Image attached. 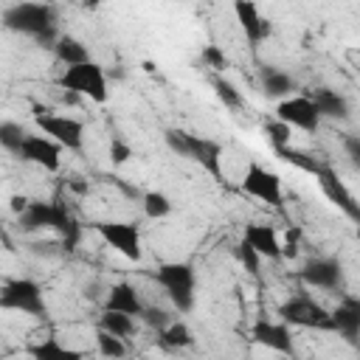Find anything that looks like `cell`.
<instances>
[{
    "instance_id": "6da1fadb",
    "label": "cell",
    "mask_w": 360,
    "mask_h": 360,
    "mask_svg": "<svg viewBox=\"0 0 360 360\" xmlns=\"http://www.w3.org/2000/svg\"><path fill=\"white\" fill-rule=\"evenodd\" d=\"M22 231H53L62 239L65 250H76L82 239V225L70 214V208L59 200H28V205L17 217Z\"/></svg>"
},
{
    "instance_id": "7a4b0ae2",
    "label": "cell",
    "mask_w": 360,
    "mask_h": 360,
    "mask_svg": "<svg viewBox=\"0 0 360 360\" xmlns=\"http://www.w3.org/2000/svg\"><path fill=\"white\" fill-rule=\"evenodd\" d=\"M3 22L14 34H25V37L37 39L42 48H53L59 39L56 37V11L48 3H31V0L14 3L6 8Z\"/></svg>"
},
{
    "instance_id": "3957f363",
    "label": "cell",
    "mask_w": 360,
    "mask_h": 360,
    "mask_svg": "<svg viewBox=\"0 0 360 360\" xmlns=\"http://www.w3.org/2000/svg\"><path fill=\"white\" fill-rule=\"evenodd\" d=\"M163 138H166V146L174 155L200 163L208 174L222 180V146L214 138H200V135H191L186 129H169Z\"/></svg>"
},
{
    "instance_id": "277c9868",
    "label": "cell",
    "mask_w": 360,
    "mask_h": 360,
    "mask_svg": "<svg viewBox=\"0 0 360 360\" xmlns=\"http://www.w3.org/2000/svg\"><path fill=\"white\" fill-rule=\"evenodd\" d=\"M56 84L68 93H76V96H87L98 104H104L110 98V90H107V73L98 62H82V65H70L65 68V73L56 79Z\"/></svg>"
},
{
    "instance_id": "5b68a950",
    "label": "cell",
    "mask_w": 360,
    "mask_h": 360,
    "mask_svg": "<svg viewBox=\"0 0 360 360\" xmlns=\"http://www.w3.org/2000/svg\"><path fill=\"white\" fill-rule=\"evenodd\" d=\"M155 281L166 290L169 301L174 304V309L180 312H188L194 307V267L186 264V262H166L158 267L155 273Z\"/></svg>"
},
{
    "instance_id": "8992f818",
    "label": "cell",
    "mask_w": 360,
    "mask_h": 360,
    "mask_svg": "<svg viewBox=\"0 0 360 360\" xmlns=\"http://www.w3.org/2000/svg\"><path fill=\"white\" fill-rule=\"evenodd\" d=\"M34 121H37L39 132L53 138L62 149L82 152V146H84V127H82V121H76L70 115H56L53 110H45L39 104H34Z\"/></svg>"
},
{
    "instance_id": "52a82bcc",
    "label": "cell",
    "mask_w": 360,
    "mask_h": 360,
    "mask_svg": "<svg viewBox=\"0 0 360 360\" xmlns=\"http://www.w3.org/2000/svg\"><path fill=\"white\" fill-rule=\"evenodd\" d=\"M0 307L22 312V315H34V318H45V312H48L42 287L31 278H8L0 290Z\"/></svg>"
},
{
    "instance_id": "ba28073f",
    "label": "cell",
    "mask_w": 360,
    "mask_h": 360,
    "mask_svg": "<svg viewBox=\"0 0 360 360\" xmlns=\"http://www.w3.org/2000/svg\"><path fill=\"white\" fill-rule=\"evenodd\" d=\"M278 318L287 321L290 326H304V329H323L332 332V309H326L321 301L309 295H295L278 307Z\"/></svg>"
},
{
    "instance_id": "9c48e42d",
    "label": "cell",
    "mask_w": 360,
    "mask_h": 360,
    "mask_svg": "<svg viewBox=\"0 0 360 360\" xmlns=\"http://www.w3.org/2000/svg\"><path fill=\"white\" fill-rule=\"evenodd\" d=\"M96 231H98V236L115 253H121L129 262H141L143 250H141V231H138V225L112 219V222H96Z\"/></svg>"
},
{
    "instance_id": "30bf717a",
    "label": "cell",
    "mask_w": 360,
    "mask_h": 360,
    "mask_svg": "<svg viewBox=\"0 0 360 360\" xmlns=\"http://www.w3.org/2000/svg\"><path fill=\"white\" fill-rule=\"evenodd\" d=\"M315 180H318L321 191L326 194V200H329L332 205H338V211H343V214L357 225V231H360V202H357V200L352 197V191L343 186V180L338 177V172H335L332 166L321 163V169L315 172Z\"/></svg>"
},
{
    "instance_id": "8fae6325",
    "label": "cell",
    "mask_w": 360,
    "mask_h": 360,
    "mask_svg": "<svg viewBox=\"0 0 360 360\" xmlns=\"http://www.w3.org/2000/svg\"><path fill=\"white\" fill-rule=\"evenodd\" d=\"M242 191L248 197H256V200H262L267 205H276V208L284 200V194H281V177L276 172L259 166V163H250L248 166V172L242 177Z\"/></svg>"
},
{
    "instance_id": "7c38bea8",
    "label": "cell",
    "mask_w": 360,
    "mask_h": 360,
    "mask_svg": "<svg viewBox=\"0 0 360 360\" xmlns=\"http://www.w3.org/2000/svg\"><path fill=\"white\" fill-rule=\"evenodd\" d=\"M276 118H281L284 124L304 129V132H318L321 127V112L315 107V101L309 96H290L276 107Z\"/></svg>"
},
{
    "instance_id": "4fadbf2b",
    "label": "cell",
    "mask_w": 360,
    "mask_h": 360,
    "mask_svg": "<svg viewBox=\"0 0 360 360\" xmlns=\"http://www.w3.org/2000/svg\"><path fill=\"white\" fill-rule=\"evenodd\" d=\"M59 152H62V146H59L53 138H48L45 132H42V135H31V132H28L25 141H22V149L17 152V158L25 160V163L42 166V169H48V172H56L59 163H62Z\"/></svg>"
},
{
    "instance_id": "5bb4252c",
    "label": "cell",
    "mask_w": 360,
    "mask_h": 360,
    "mask_svg": "<svg viewBox=\"0 0 360 360\" xmlns=\"http://www.w3.org/2000/svg\"><path fill=\"white\" fill-rule=\"evenodd\" d=\"M301 281L315 290H340L343 287V267L338 259H309L301 267Z\"/></svg>"
},
{
    "instance_id": "9a60e30c",
    "label": "cell",
    "mask_w": 360,
    "mask_h": 360,
    "mask_svg": "<svg viewBox=\"0 0 360 360\" xmlns=\"http://www.w3.org/2000/svg\"><path fill=\"white\" fill-rule=\"evenodd\" d=\"M253 340L270 352H281V354H292V332L287 321H270V318H259L250 329Z\"/></svg>"
},
{
    "instance_id": "2e32d148",
    "label": "cell",
    "mask_w": 360,
    "mask_h": 360,
    "mask_svg": "<svg viewBox=\"0 0 360 360\" xmlns=\"http://www.w3.org/2000/svg\"><path fill=\"white\" fill-rule=\"evenodd\" d=\"M233 14H236V22L245 31L248 42L259 45V42H264L270 37V22L259 14L253 0H233Z\"/></svg>"
},
{
    "instance_id": "e0dca14e",
    "label": "cell",
    "mask_w": 360,
    "mask_h": 360,
    "mask_svg": "<svg viewBox=\"0 0 360 360\" xmlns=\"http://www.w3.org/2000/svg\"><path fill=\"white\" fill-rule=\"evenodd\" d=\"M332 332L343 335L349 343H354L360 338V298L346 295L332 309Z\"/></svg>"
},
{
    "instance_id": "ac0fdd59",
    "label": "cell",
    "mask_w": 360,
    "mask_h": 360,
    "mask_svg": "<svg viewBox=\"0 0 360 360\" xmlns=\"http://www.w3.org/2000/svg\"><path fill=\"white\" fill-rule=\"evenodd\" d=\"M242 239L250 242V245L262 253V259H273V262H278V259L284 256V248H281L278 233H276L273 225H259V222H253V225L245 228V236H242Z\"/></svg>"
},
{
    "instance_id": "d6986e66",
    "label": "cell",
    "mask_w": 360,
    "mask_h": 360,
    "mask_svg": "<svg viewBox=\"0 0 360 360\" xmlns=\"http://www.w3.org/2000/svg\"><path fill=\"white\" fill-rule=\"evenodd\" d=\"M104 309H118V312H127V315L141 318V312H143V301H141L138 290H135L129 281H118V284L110 287L107 301H104Z\"/></svg>"
},
{
    "instance_id": "ffe728a7",
    "label": "cell",
    "mask_w": 360,
    "mask_h": 360,
    "mask_svg": "<svg viewBox=\"0 0 360 360\" xmlns=\"http://www.w3.org/2000/svg\"><path fill=\"white\" fill-rule=\"evenodd\" d=\"M259 82H262L264 96H270V98H284V96L295 93V87H298L290 73H284V70H278L273 65H264L259 70Z\"/></svg>"
},
{
    "instance_id": "44dd1931",
    "label": "cell",
    "mask_w": 360,
    "mask_h": 360,
    "mask_svg": "<svg viewBox=\"0 0 360 360\" xmlns=\"http://www.w3.org/2000/svg\"><path fill=\"white\" fill-rule=\"evenodd\" d=\"M309 98L315 101L321 118H340V121L349 118V101H346L338 90H332V87H318V90H312Z\"/></svg>"
},
{
    "instance_id": "7402d4cb",
    "label": "cell",
    "mask_w": 360,
    "mask_h": 360,
    "mask_svg": "<svg viewBox=\"0 0 360 360\" xmlns=\"http://www.w3.org/2000/svg\"><path fill=\"white\" fill-rule=\"evenodd\" d=\"M53 53H56V59H59L62 65H68V68H70V65L90 62V51H87V45H84L82 39L70 37V34H62V37L56 39Z\"/></svg>"
},
{
    "instance_id": "603a6c76",
    "label": "cell",
    "mask_w": 360,
    "mask_h": 360,
    "mask_svg": "<svg viewBox=\"0 0 360 360\" xmlns=\"http://www.w3.org/2000/svg\"><path fill=\"white\" fill-rule=\"evenodd\" d=\"M28 354L37 357V360H79L82 357V352L62 346L56 338H48V340H42L37 346H28Z\"/></svg>"
},
{
    "instance_id": "cb8c5ba5",
    "label": "cell",
    "mask_w": 360,
    "mask_h": 360,
    "mask_svg": "<svg viewBox=\"0 0 360 360\" xmlns=\"http://www.w3.org/2000/svg\"><path fill=\"white\" fill-rule=\"evenodd\" d=\"M98 329H107L118 338H129L135 332V315H127L118 309H104V315L98 318Z\"/></svg>"
},
{
    "instance_id": "d4e9b609",
    "label": "cell",
    "mask_w": 360,
    "mask_h": 360,
    "mask_svg": "<svg viewBox=\"0 0 360 360\" xmlns=\"http://www.w3.org/2000/svg\"><path fill=\"white\" fill-rule=\"evenodd\" d=\"M158 338H160V346L163 349H183V346H191L194 343V335H191V329L183 321L169 323L166 329L158 332Z\"/></svg>"
},
{
    "instance_id": "484cf974",
    "label": "cell",
    "mask_w": 360,
    "mask_h": 360,
    "mask_svg": "<svg viewBox=\"0 0 360 360\" xmlns=\"http://www.w3.org/2000/svg\"><path fill=\"white\" fill-rule=\"evenodd\" d=\"M276 155H278L284 163H292V166H298L301 172H309V174H315V172L321 169V160L309 158V155L301 152V149H292L290 143H287V146H276Z\"/></svg>"
},
{
    "instance_id": "4316f807",
    "label": "cell",
    "mask_w": 360,
    "mask_h": 360,
    "mask_svg": "<svg viewBox=\"0 0 360 360\" xmlns=\"http://www.w3.org/2000/svg\"><path fill=\"white\" fill-rule=\"evenodd\" d=\"M25 135H28V132H25L20 124H14V121H3V124H0V143H3V149L11 152V155H17V152L22 149Z\"/></svg>"
},
{
    "instance_id": "83f0119b",
    "label": "cell",
    "mask_w": 360,
    "mask_h": 360,
    "mask_svg": "<svg viewBox=\"0 0 360 360\" xmlns=\"http://www.w3.org/2000/svg\"><path fill=\"white\" fill-rule=\"evenodd\" d=\"M143 214L152 217V219H160V217H169L172 214V200L160 191H146L143 194Z\"/></svg>"
},
{
    "instance_id": "f1b7e54d",
    "label": "cell",
    "mask_w": 360,
    "mask_h": 360,
    "mask_svg": "<svg viewBox=\"0 0 360 360\" xmlns=\"http://www.w3.org/2000/svg\"><path fill=\"white\" fill-rule=\"evenodd\" d=\"M96 343H98V352L104 357H124L127 354V346H124V338L107 332V329H98L96 332Z\"/></svg>"
},
{
    "instance_id": "f546056e",
    "label": "cell",
    "mask_w": 360,
    "mask_h": 360,
    "mask_svg": "<svg viewBox=\"0 0 360 360\" xmlns=\"http://www.w3.org/2000/svg\"><path fill=\"white\" fill-rule=\"evenodd\" d=\"M264 135H267V141H270L273 149L276 146H287L290 138H292V127L284 124L281 118H273V121H264Z\"/></svg>"
},
{
    "instance_id": "4dcf8cb0",
    "label": "cell",
    "mask_w": 360,
    "mask_h": 360,
    "mask_svg": "<svg viewBox=\"0 0 360 360\" xmlns=\"http://www.w3.org/2000/svg\"><path fill=\"white\" fill-rule=\"evenodd\" d=\"M214 93H217V98H219L225 107H231V110H239V107H242V93H239L228 79L217 76V79H214Z\"/></svg>"
},
{
    "instance_id": "1f68e13d",
    "label": "cell",
    "mask_w": 360,
    "mask_h": 360,
    "mask_svg": "<svg viewBox=\"0 0 360 360\" xmlns=\"http://www.w3.org/2000/svg\"><path fill=\"white\" fill-rule=\"evenodd\" d=\"M236 253H239V262L245 264V270H248V273H253V276H259V262H262V253H259V250H256L250 242H245V239L236 245Z\"/></svg>"
},
{
    "instance_id": "d6a6232c",
    "label": "cell",
    "mask_w": 360,
    "mask_h": 360,
    "mask_svg": "<svg viewBox=\"0 0 360 360\" xmlns=\"http://www.w3.org/2000/svg\"><path fill=\"white\" fill-rule=\"evenodd\" d=\"M202 62L211 68V70H225L228 68V56L219 45H205L202 48Z\"/></svg>"
},
{
    "instance_id": "836d02e7",
    "label": "cell",
    "mask_w": 360,
    "mask_h": 360,
    "mask_svg": "<svg viewBox=\"0 0 360 360\" xmlns=\"http://www.w3.org/2000/svg\"><path fill=\"white\" fill-rule=\"evenodd\" d=\"M141 321H143V323H149V326H152V329H158V332L169 326V315H166V309H160V307H143Z\"/></svg>"
},
{
    "instance_id": "e575fe53",
    "label": "cell",
    "mask_w": 360,
    "mask_h": 360,
    "mask_svg": "<svg viewBox=\"0 0 360 360\" xmlns=\"http://www.w3.org/2000/svg\"><path fill=\"white\" fill-rule=\"evenodd\" d=\"M129 155H132V149H129L121 138H112V143H110V158H112V163H127Z\"/></svg>"
},
{
    "instance_id": "d590c367",
    "label": "cell",
    "mask_w": 360,
    "mask_h": 360,
    "mask_svg": "<svg viewBox=\"0 0 360 360\" xmlns=\"http://www.w3.org/2000/svg\"><path fill=\"white\" fill-rule=\"evenodd\" d=\"M343 146H346L349 158H352L354 163H360V135H346V138H343Z\"/></svg>"
},
{
    "instance_id": "8d00e7d4",
    "label": "cell",
    "mask_w": 360,
    "mask_h": 360,
    "mask_svg": "<svg viewBox=\"0 0 360 360\" xmlns=\"http://www.w3.org/2000/svg\"><path fill=\"white\" fill-rule=\"evenodd\" d=\"M346 56H349V62L360 70V51H357V48H349V51H346Z\"/></svg>"
}]
</instances>
